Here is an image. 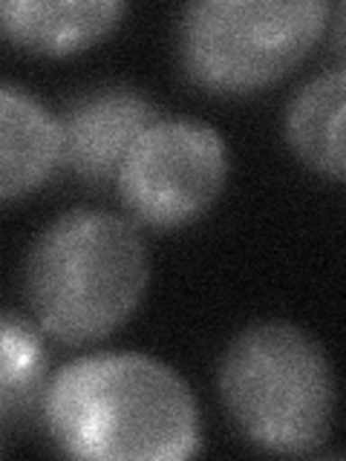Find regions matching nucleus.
I'll return each instance as SVG.
<instances>
[{
	"label": "nucleus",
	"instance_id": "obj_1",
	"mask_svg": "<svg viewBox=\"0 0 346 461\" xmlns=\"http://www.w3.org/2000/svg\"><path fill=\"white\" fill-rule=\"evenodd\" d=\"M41 410L58 450L76 458L179 461L199 450L191 386L139 352L72 360L52 375Z\"/></svg>",
	"mask_w": 346,
	"mask_h": 461
},
{
	"label": "nucleus",
	"instance_id": "obj_2",
	"mask_svg": "<svg viewBox=\"0 0 346 461\" xmlns=\"http://www.w3.org/2000/svg\"><path fill=\"white\" fill-rule=\"evenodd\" d=\"M148 277V245L133 222L110 211H69L29 249L23 285L41 329L84 346L136 312Z\"/></svg>",
	"mask_w": 346,
	"mask_h": 461
},
{
	"label": "nucleus",
	"instance_id": "obj_3",
	"mask_svg": "<svg viewBox=\"0 0 346 461\" xmlns=\"http://www.w3.org/2000/svg\"><path fill=\"white\" fill-rule=\"evenodd\" d=\"M220 393L251 444L280 456H312L335 421V372L303 329L271 321L245 329L223 355Z\"/></svg>",
	"mask_w": 346,
	"mask_h": 461
},
{
	"label": "nucleus",
	"instance_id": "obj_4",
	"mask_svg": "<svg viewBox=\"0 0 346 461\" xmlns=\"http://www.w3.org/2000/svg\"><path fill=\"white\" fill-rule=\"evenodd\" d=\"M326 0H199L182 9L185 76L214 93H251L292 72L321 38Z\"/></svg>",
	"mask_w": 346,
	"mask_h": 461
},
{
	"label": "nucleus",
	"instance_id": "obj_5",
	"mask_svg": "<svg viewBox=\"0 0 346 461\" xmlns=\"http://www.w3.org/2000/svg\"><path fill=\"white\" fill-rule=\"evenodd\" d=\"M225 173V141L211 124L159 119L133 141L115 187L144 225L179 228L214 205Z\"/></svg>",
	"mask_w": 346,
	"mask_h": 461
},
{
	"label": "nucleus",
	"instance_id": "obj_6",
	"mask_svg": "<svg viewBox=\"0 0 346 461\" xmlns=\"http://www.w3.org/2000/svg\"><path fill=\"white\" fill-rule=\"evenodd\" d=\"M159 119V110L130 86L81 93L55 119L58 167L96 191L115 185L133 141Z\"/></svg>",
	"mask_w": 346,
	"mask_h": 461
},
{
	"label": "nucleus",
	"instance_id": "obj_7",
	"mask_svg": "<svg viewBox=\"0 0 346 461\" xmlns=\"http://www.w3.org/2000/svg\"><path fill=\"white\" fill-rule=\"evenodd\" d=\"M127 12L122 0H0V35L38 55H69L101 41Z\"/></svg>",
	"mask_w": 346,
	"mask_h": 461
},
{
	"label": "nucleus",
	"instance_id": "obj_8",
	"mask_svg": "<svg viewBox=\"0 0 346 461\" xmlns=\"http://www.w3.org/2000/svg\"><path fill=\"white\" fill-rule=\"evenodd\" d=\"M55 167V115L21 86L0 84V199L35 191Z\"/></svg>",
	"mask_w": 346,
	"mask_h": 461
},
{
	"label": "nucleus",
	"instance_id": "obj_9",
	"mask_svg": "<svg viewBox=\"0 0 346 461\" xmlns=\"http://www.w3.org/2000/svg\"><path fill=\"white\" fill-rule=\"evenodd\" d=\"M343 113H346V76L332 69L300 86L286 113V139L309 167L343 179Z\"/></svg>",
	"mask_w": 346,
	"mask_h": 461
},
{
	"label": "nucleus",
	"instance_id": "obj_10",
	"mask_svg": "<svg viewBox=\"0 0 346 461\" xmlns=\"http://www.w3.org/2000/svg\"><path fill=\"white\" fill-rule=\"evenodd\" d=\"M47 346L21 314H0V415L23 418L47 393Z\"/></svg>",
	"mask_w": 346,
	"mask_h": 461
}]
</instances>
